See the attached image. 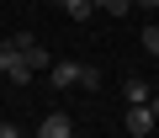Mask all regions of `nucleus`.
Wrapping results in <instances>:
<instances>
[{"label":"nucleus","mask_w":159,"mask_h":138,"mask_svg":"<svg viewBox=\"0 0 159 138\" xmlns=\"http://www.w3.org/2000/svg\"><path fill=\"white\" fill-rule=\"evenodd\" d=\"M154 122H159V117H154L148 106H127V117H122V127H127L133 138H148V133H154Z\"/></svg>","instance_id":"f257e3e1"},{"label":"nucleus","mask_w":159,"mask_h":138,"mask_svg":"<svg viewBox=\"0 0 159 138\" xmlns=\"http://www.w3.org/2000/svg\"><path fill=\"white\" fill-rule=\"evenodd\" d=\"M37 138H74V122H69L64 112H48V117L37 122Z\"/></svg>","instance_id":"f03ea898"},{"label":"nucleus","mask_w":159,"mask_h":138,"mask_svg":"<svg viewBox=\"0 0 159 138\" xmlns=\"http://www.w3.org/2000/svg\"><path fill=\"white\" fill-rule=\"evenodd\" d=\"M80 69H85V64H53V69H48V80H53L58 90H69V85H80Z\"/></svg>","instance_id":"7ed1b4c3"},{"label":"nucleus","mask_w":159,"mask_h":138,"mask_svg":"<svg viewBox=\"0 0 159 138\" xmlns=\"http://www.w3.org/2000/svg\"><path fill=\"white\" fill-rule=\"evenodd\" d=\"M122 96H127V106H148V101H154V90H148V80H138V75H133L127 85H122Z\"/></svg>","instance_id":"20e7f679"},{"label":"nucleus","mask_w":159,"mask_h":138,"mask_svg":"<svg viewBox=\"0 0 159 138\" xmlns=\"http://www.w3.org/2000/svg\"><path fill=\"white\" fill-rule=\"evenodd\" d=\"M58 6H64L74 21H90V16H96V0H58Z\"/></svg>","instance_id":"39448f33"},{"label":"nucleus","mask_w":159,"mask_h":138,"mask_svg":"<svg viewBox=\"0 0 159 138\" xmlns=\"http://www.w3.org/2000/svg\"><path fill=\"white\" fill-rule=\"evenodd\" d=\"M27 64H32V75H37V69H53V58H48V48H43V43H32V48H27Z\"/></svg>","instance_id":"423d86ee"},{"label":"nucleus","mask_w":159,"mask_h":138,"mask_svg":"<svg viewBox=\"0 0 159 138\" xmlns=\"http://www.w3.org/2000/svg\"><path fill=\"white\" fill-rule=\"evenodd\" d=\"M16 64H21V53H16L11 43H0V75H11V69H16Z\"/></svg>","instance_id":"0eeeda50"},{"label":"nucleus","mask_w":159,"mask_h":138,"mask_svg":"<svg viewBox=\"0 0 159 138\" xmlns=\"http://www.w3.org/2000/svg\"><path fill=\"white\" fill-rule=\"evenodd\" d=\"M96 11H106V16H127L133 0H96Z\"/></svg>","instance_id":"6e6552de"},{"label":"nucleus","mask_w":159,"mask_h":138,"mask_svg":"<svg viewBox=\"0 0 159 138\" xmlns=\"http://www.w3.org/2000/svg\"><path fill=\"white\" fill-rule=\"evenodd\" d=\"M6 80H11V85H32V64H27V53H21V64L11 69V75H6Z\"/></svg>","instance_id":"1a4fd4ad"},{"label":"nucleus","mask_w":159,"mask_h":138,"mask_svg":"<svg viewBox=\"0 0 159 138\" xmlns=\"http://www.w3.org/2000/svg\"><path fill=\"white\" fill-rule=\"evenodd\" d=\"M80 85H85V90H101V69L85 64V69H80Z\"/></svg>","instance_id":"9d476101"},{"label":"nucleus","mask_w":159,"mask_h":138,"mask_svg":"<svg viewBox=\"0 0 159 138\" xmlns=\"http://www.w3.org/2000/svg\"><path fill=\"white\" fill-rule=\"evenodd\" d=\"M143 48H148V53L159 58V21H154V27H143Z\"/></svg>","instance_id":"9b49d317"},{"label":"nucleus","mask_w":159,"mask_h":138,"mask_svg":"<svg viewBox=\"0 0 159 138\" xmlns=\"http://www.w3.org/2000/svg\"><path fill=\"white\" fill-rule=\"evenodd\" d=\"M0 138H21V133H16V127H11V122H0Z\"/></svg>","instance_id":"f8f14e48"},{"label":"nucleus","mask_w":159,"mask_h":138,"mask_svg":"<svg viewBox=\"0 0 159 138\" xmlns=\"http://www.w3.org/2000/svg\"><path fill=\"white\" fill-rule=\"evenodd\" d=\"M133 6H143V11H159V0H133Z\"/></svg>","instance_id":"ddd939ff"},{"label":"nucleus","mask_w":159,"mask_h":138,"mask_svg":"<svg viewBox=\"0 0 159 138\" xmlns=\"http://www.w3.org/2000/svg\"><path fill=\"white\" fill-rule=\"evenodd\" d=\"M148 112H154V117H159V96H154V101H148Z\"/></svg>","instance_id":"4468645a"},{"label":"nucleus","mask_w":159,"mask_h":138,"mask_svg":"<svg viewBox=\"0 0 159 138\" xmlns=\"http://www.w3.org/2000/svg\"><path fill=\"white\" fill-rule=\"evenodd\" d=\"M21 138H37V133H21Z\"/></svg>","instance_id":"2eb2a0df"}]
</instances>
